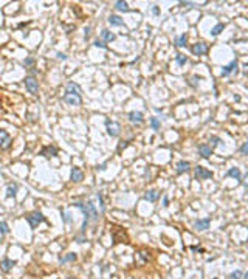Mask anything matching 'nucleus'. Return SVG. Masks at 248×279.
<instances>
[{
  "mask_svg": "<svg viewBox=\"0 0 248 279\" xmlns=\"http://www.w3.org/2000/svg\"><path fill=\"white\" fill-rule=\"evenodd\" d=\"M27 220H28V223H30V227H31V228H37L39 225H41V223L45 220V217L42 216V212L34 211V212H31V214L27 217Z\"/></svg>",
  "mask_w": 248,
  "mask_h": 279,
  "instance_id": "nucleus-1",
  "label": "nucleus"
},
{
  "mask_svg": "<svg viewBox=\"0 0 248 279\" xmlns=\"http://www.w3.org/2000/svg\"><path fill=\"white\" fill-rule=\"evenodd\" d=\"M25 87H27V90L30 93H33V95H37L39 91V84H37V79L34 76H27L25 78Z\"/></svg>",
  "mask_w": 248,
  "mask_h": 279,
  "instance_id": "nucleus-2",
  "label": "nucleus"
},
{
  "mask_svg": "<svg viewBox=\"0 0 248 279\" xmlns=\"http://www.w3.org/2000/svg\"><path fill=\"white\" fill-rule=\"evenodd\" d=\"M106 127H107V134H109L110 137H118V135H120V130H121L120 123L107 119V121H106Z\"/></svg>",
  "mask_w": 248,
  "mask_h": 279,
  "instance_id": "nucleus-3",
  "label": "nucleus"
},
{
  "mask_svg": "<svg viewBox=\"0 0 248 279\" xmlns=\"http://www.w3.org/2000/svg\"><path fill=\"white\" fill-rule=\"evenodd\" d=\"M211 177H213V172L208 171L206 168H203V166L195 168V178H197V180H208Z\"/></svg>",
  "mask_w": 248,
  "mask_h": 279,
  "instance_id": "nucleus-4",
  "label": "nucleus"
},
{
  "mask_svg": "<svg viewBox=\"0 0 248 279\" xmlns=\"http://www.w3.org/2000/svg\"><path fill=\"white\" fill-rule=\"evenodd\" d=\"M11 146V137L6 130L0 129V149H8Z\"/></svg>",
  "mask_w": 248,
  "mask_h": 279,
  "instance_id": "nucleus-5",
  "label": "nucleus"
},
{
  "mask_svg": "<svg viewBox=\"0 0 248 279\" xmlns=\"http://www.w3.org/2000/svg\"><path fill=\"white\" fill-rule=\"evenodd\" d=\"M64 101L67 102L68 105H81V104H82L81 96H78V95H70V93H65V95H64Z\"/></svg>",
  "mask_w": 248,
  "mask_h": 279,
  "instance_id": "nucleus-6",
  "label": "nucleus"
},
{
  "mask_svg": "<svg viewBox=\"0 0 248 279\" xmlns=\"http://www.w3.org/2000/svg\"><path fill=\"white\" fill-rule=\"evenodd\" d=\"M191 51L194 53L195 56H202V55H205V53L208 51V47H206L205 42H199V44H194L191 47Z\"/></svg>",
  "mask_w": 248,
  "mask_h": 279,
  "instance_id": "nucleus-7",
  "label": "nucleus"
},
{
  "mask_svg": "<svg viewBox=\"0 0 248 279\" xmlns=\"http://www.w3.org/2000/svg\"><path fill=\"white\" fill-rule=\"evenodd\" d=\"M210 225H211V219H200V220H195V223H194V227H195V230H199V231H205V230H208L210 228Z\"/></svg>",
  "mask_w": 248,
  "mask_h": 279,
  "instance_id": "nucleus-8",
  "label": "nucleus"
},
{
  "mask_svg": "<svg viewBox=\"0 0 248 279\" xmlns=\"http://www.w3.org/2000/svg\"><path fill=\"white\" fill-rule=\"evenodd\" d=\"M41 155L50 158V157H56L58 155V149L55 148V146H45V148H42L41 151Z\"/></svg>",
  "mask_w": 248,
  "mask_h": 279,
  "instance_id": "nucleus-9",
  "label": "nucleus"
},
{
  "mask_svg": "<svg viewBox=\"0 0 248 279\" xmlns=\"http://www.w3.org/2000/svg\"><path fill=\"white\" fill-rule=\"evenodd\" d=\"M16 265V262L14 261H11V259H8V257H5L3 261H2V264H0V268H2L5 273H8V271H11L12 270V267Z\"/></svg>",
  "mask_w": 248,
  "mask_h": 279,
  "instance_id": "nucleus-10",
  "label": "nucleus"
},
{
  "mask_svg": "<svg viewBox=\"0 0 248 279\" xmlns=\"http://www.w3.org/2000/svg\"><path fill=\"white\" fill-rule=\"evenodd\" d=\"M199 154H200L203 158H210L211 154H213L211 146H208V144H200V146H199Z\"/></svg>",
  "mask_w": 248,
  "mask_h": 279,
  "instance_id": "nucleus-11",
  "label": "nucleus"
},
{
  "mask_svg": "<svg viewBox=\"0 0 248 279\" xmlns=\"http://www.w3.org/2000/svg\"><path fill=\"white\" fill-rule=\"evenodd\" d=\"M236 70H237V62L233 61L231 64H228V65L223 67V70H222V76H228V75H231L233 71H236Z\"/></svg>",
  "mask_w": 248,
  "mask_h": 279,
  "instance_id": "nucleus-12",
  "label": "nucleus"
},
{
  "mask_svg": "<svg viewBox=\"0 0 248 279\" xmlns=\"http://www.w3.org/2000/svg\"><path fill=\"white\" fill-rule=\"evenodd\" d=\"M67 93H70V95H78L81 96V87L74 84V82H68L67 84Z\"/></svg>",
  "mask_w": 248,
  "mask_h": 279,
  "instance_id": "nucleus-13",
  "label": "nucleus"
},
{
  "mask_svg": "<svg viewBox=\"0 0 248 279\" xmlns=\"http://www.w3.org/2000/svg\"><path fill=\"white\" fill-rule=\"evenodd\" d=\"M129 119L134 124H141L143 123V113L141 112H130L129 113Z\"/></svg>",
  "mask_w": 248,
  "mask_h": 279,
  "instance_id": "nucleus-14",
  "label": "nucleus"
},
{
  "mask_svg": "<svg viewBox=\"0 0 248 279\" xmlns=\"http://www.w3.org/2000/svg\"><path fill=\"white\" fill-rule=\"evenodd\" d=\"M82 178H84L82 171H81L79 168H73V169H71V180H73V181H81Z\"/></svg>",
  "mask_w": 248,
  "mask_h": 279,
  "instance_id": "nucleus-15",
  "label": "nucleus"
},
{
  "mask_svg": "<svg viewBox=\"0 0 248 279\" xmlns=\"http://www.w3.org/2000/svg\"><path fill=\"white\" fill-rule=\"evenodd\" d=\"M101 39L106 41V42H112V41H115V34L109 30H102L101 31Z\"/></svg>",
  "mask_w": 248,
  "mask_h": 279,
  "instance_id": "nucleus-16",
  "label": "nucleus"
},
{
  "mask_svg": "<svg viewBox=\"0 0 248 279\" xmlns=\"http://www.w3.org/2000/svg\"><path fill=\"white\" fill-rule=\"evenodd\" d=\"M109 23H110L112 26H121L124 22H123V19H121L120 16H115V14H112V16L109 17Z\"/></svg>",
  "mask_w": 248,
  "mask_h": 279,
  "instance_id": "nucleus-17",
  "label": "nucleus"
},
{
  "mask_svg": "<svg viewBox=\"0 0 248 279\" xmlns=\"http://www.w3.org/2000/svg\"><path fill=\"white\" fill-rule=\"evenodd\" d=\"M158 191H155V189H150V191H147L146 192V195H144V198L146 200H149V202H155L157 198H158Z\"/></svg>",
  "mask_w": 248,
  "mask_h": 279,
  "instance_id": "nucleus-18",
  "label": "nucleus"
},
{
  "mask_svg": "<svg viewBox=\"0 0 248 279\" xmlns=\"http://www.w3.org/2000/svg\"><path fill=\"white\" fill-rule=\"evenodd\" d=\"M188 169H189V163L188 161H178V164H177V174L188 172Z\"/></svg>",
  "mask_w": 248,
  "mask_h": 279,
  "instance_id": "nucleus-19",
  "label": "nucleus"
},
{
  "mask_svg": "<svg viewBox=\"0 0 248 279\" xmlns=\"http://www.w3.org/2000/svg\"><path fill=\"white\" fill-rule=\"evenodd\" d=\"M76 254L74 253H68V254H65V256H61L59 257V262H62V264H65V262H73V261H76Z\"/></svg>",
  "mask_w": 248,
  "mask_h": 279,
  "instance_id": "nucleus-20",
  "label": "nucleus"
},
{
  "mask_svg": "<svg viewBox=\"0 0 248 279\" xmlns=\"http://www.w3.org/2000/svg\"><path fill=\"white\" fill-rule=\"evenodd\" d=\"M228 175L233 177V178H236V180H240V169L239 168H230Z\"/></svg>",
  "mask_w": 248,
  "mask_h": 279,
  "instance_id": "nucleus-21",
  "label": "nucleus"
},
{
  "mask_svg": "<svg viewBox=\"0 0 248 279\" xmlns=\"http://www.w3.org/2000/svg\"><path fill=\"white\" fill-rule=\"evenodd\" d=\"M17 192V184H8L6 188V197H14Z\"/></svg>",
  "mask_w": 248,
  "mask_h": 279,
  "instance_id": "nucleus-22",
  "label": "nucleus"
},
{
  "mask_svg": "<svg viewBox=\"0 0 248 279\" xmlns=\"http://www.w3.org/2000/svg\"><path fill=\"white\" fill-rule=\"evenodd\" d=\"M223 28H225V25L223 23H217L214 28L211 30V36H219L222 31H223Z\"/></svg>",
  "mask_w": 248,
  "mask_h": 279,
  "instance_id": "nucleus-23",
  "label": "nucleus"
},
{
  "mask_svg": "<svg viewBox=\"0 0 248 279\" xmlns=\"http://www.w3.org/2000/svg\"><path fill=\"white\" fill-rule=\"evenodd\" d=\"M115 8L118 9V11H129L127 2H116V3H115Z\"/></svg>",
  "mask_w": 248,
  "mask_h": 279,
  "instance_id": "nucleus-24",
  "label": "nucleus"
},
{
  "mask_svg": "<svg viewBox=\"0 0 248 279\" xmlns=\"http://www.w3.org/2000/svg\"><path fill=\"white\" fill-rule=\"evenodd\" d=\"M9 233V227L6 222H0V234H8Z\"/></svg>",
  "mask_w": 248,
  "mask_h": 279,
  "instance_id": "nucleus-25",
  "label": "nucleus"
},
{
  "mask_svg": "<svg viewBox=\"0 0 248 279\" xmlns=\"http://www.w3.org/2000/svg\"><path fill=\"white\" fill-rule=\"evenodd\" d=\"M175 61H177V64H178V65H185V64L188 62V58H186L185 55H177Z\"/></svg>",
  "mask_w": 248,
  "mask_h": 279,
  "instance_id": "nucleus-26",
  "label": "nucleus"
},
{
  "mask_svg": "<svg viewBox=\"0 0 248 279\" xmlns=\"http://www.w3.org/2000/svg\"><path fill=\"white\" fill-rule=\"evenodd\" d=\"M150 126L154 130H158L160 129V119L158 118H150Z\"/></svg>",
  "mask_w": 248,
  "mask_h": 279,
  "instance_id": "nucleus-27",
  "label": "nucleus"
},
{
  "mask_svg": "<svg viewBox=\"0 0 248 279\" xmlns=\"http://www.w3.org/2000/svg\"><path fill=\"white\" fill-rule=\"evenodd\" d=\"M177 45H178V47H186V34H181V36L177 39Z\"/></svg>",
  "mask_w": 248,
  "mask_h": 279,
  "instance_id": "nucleus-28",
  "label": "nucleus"
},
{
  "mask_svg": "<svg viewBox=\"0 0 248 279\" xmlns=\"http://www.w3.org/2000/svg\"><path fill=\"white\" fill-rule=\"evenodd\" d=\"M240 277H242V271H240V270L233 271V273H231V276H230V279H240Z\"/></svg>",
  "mask_w": 248,
  "mask_h": 279,
  "instance_id": "nucleus-29",
  "label": "nucleus"
},
{
  "mask_svg": "<svg viewBox=\"0 0 248 279\" xmlns=\"http://www.w3.org/2000/svg\"><path fill=\"white\" fill-rule=\"evenodd\" d=\"M240 152H242L243 155H248V141L243 143V144L240 146Z\"/></svg>",
  "mask_w": 248,
  "mask_h": 279,
  "instance_id": "nucleus-30",
  "label": "nucleus"
},
{
  "mask_svg": "<svg viewBox=\"0 0 248 279\" xmlns=\"http://www.w3.org/2000/svg\"><path fill=\"white\" fill-rule=\"evenodd\" d=\"M95 47H98V48H106V44H104L102 41H95V44H93Z\"/></svg>",
  "mask_w": 248,
  "mask_h": 279,
  "instance_id": "nucleus-31",
  "label": "nucleus"
},
{
  "mask_svg": "<svg viewBox=\"0 0 248 279\" xmlns=\"http://www.w3.org/2000/svg\"><path fill=\"white\" fill-rule=\"evenodd\" d=\"M210 143H211L213 146H216V144L219 143V138H217V137H211V140H210Z\"/></svg>",
  "mask_w": 248,
  "mask_h": 279,
  "instance_id": "nucleus-32",
  "label": "nucleus"
},
{
  "mask_svg": "<svg viewBox=\"0 0 248 279\" xmlns=\"http://www.w3.org/2000/svg\"><path fill=\"white\" fill-rule=\"evenodd\" d=\"M98 198H99V206H101V211H104V203H102V197H101V194H98Z\"/></svg>",
  "mask_w": 248,
  "mask_h": 279,
  "instance_id": "nucleus-33",
  "label": "nucleus"
},
{
  "mask_svg": "<svg viewBox=\"0 0 248 279\" xmlns=\"http://www.w3.org/2000/svg\"><path fill=\"white\" fill-rule=\"evenodd\" d=\"M62 216L65 217V219H64V220H65V223H70V222H71V219H70V216H68V214H62Z\"/></svg>",
  "mask_w": 248,
  "mask_h": 279,
  "instance_id": "nucleus-34",
  "label": "nucleus"
},
{
  "mask_svg": "<svg viewBox=\"0 0 248 279\" xmlns=\"http://www.w3.org/2000/svg\"><path fill=\"white\" fill-rule=\"evenodd\" d=\"M58 58H59V59H62V61H65V59H67V56H65L64 53H58Z\"/></svg>",
  "mask_w": 248,
  "mask_h": 279,
  "instance_id": "nucleus-35",
  "label": "nucleus"
},
{
  "mask_svg": "<svg viewBox=\"0 0 248 279\" xmlns=\"http://www.w3.org/2000/svg\"><path fill=\"white\" fill-rule=\"evenodd\" d=\"M90 30H92L90 26H87V28H85V37H88V36H90Z\"/></svg>",
  "mask_w": 248,
  "mask_h": 279,
  "instance_id": "nucleus-36",
  "label": "nucleus"
},
{
  "mask_svg": "<svg viewBox=\"0 0 248 279\" xmlns=\"http://www.w3.org/2000/svg\"><path fill=\"white\" fill-rule=\"evenodd\" d=\"M31 64H33V59L31 58H28L27 61H25V65H31Z\"/></svg>",
  "mask_w": 248,
  "mask_h": 279,
  "instance_id": "nucleus-37",
  "label": "nucleus"
},
{
  "mask_svg": "<svg viewBox=\"0 0 248 279\" xmlns=\"http://www.w3.org/2000/svg\"><path fill=\"white\" fill-rule=\"evenodd\" d=\"M243 184H245V186H246V188H248V174L245 175V180H243Z\"/></svg>",
  "mask_w": 248,
  "mask_h": 279,
  "instance_id": "nucleus-38",
  "label": "nucleus"
},
{
  "mask_svg": "<svg viewBox=\"0 0 248 279\" xmlns=\"http://www.w3.org/2000/svg\"><path fill=\"white\" fill-rule=\"evenodd\" d=\"M126 146H127V143H126V141H123V143L120 144V151H121L123 148H126Z\"/></svg>",
  "mask_w": 248,
  "mask_h": 279,
  "instance_id": "nucleus-39",
  "label": "nucleus"
},
{
  "mask_svg": "<svg viewBox=\"0 0 248 279\" xmlns=\"http://www.w3.org/2000/svg\"><path fill=\"white\" fill-rule=\"evenodd\" d=\"M163 202H164V206H167V203H169V200H167V197H164V200H163Z\"/></svg>",
  "mask_w": 248,
  "mask_h": 279,
  "instance_id": "nucleus-40",
  "label": "nucleus"
},
{
  "mask_svg": "<svg viewBox=\"0 0 248 279\" xmlns=\"http://www.w3.org/2000/svg\"><path fill=\"white\" fill-rule=\"evenodd\" d=\"M245 279H248V271H246V273H245Z\"/></svg>",
  "mask_w": 248,
  "mask_h": 279,
  "instance_id": "nucleus-41",
  "label": "nucleus"
},
{
  "mask_svg": "<svg viewBox=\"0 0 248 279\" xmlns=\"http://www.w3.org/2000/svg\"><path fill=\"white\" fill-rule=\"evenodd\" d=\"M246 76H248V71H246Z\"/></svg>",
  "mask_w": 248,
  "mask_h": 279,
  "instance_id": "nucleus-42",
  "label": "nucleus"
}]
</instances>
